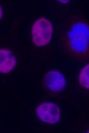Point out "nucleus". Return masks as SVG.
Returning a JSON list of instances; mask_svg holds the SVG:
<instances>
[{
    "label": "nucleus",
    "instance_id": "nucleus-3",
    "mask_svg": "<svg viewBox=\"0 0 89 133\" xmlns=\"http://www.w3.org/2000/svg\"><path fill=\"white\" fill-rule=\"evenodd\" d=\"M37 115L40 120L54 124L60 120V110L58 106L51 102H45L38 106L36 109Z\"/></svg>",
    "mask_w": 89,
    "mask_h": 133
},
{
    "label": "nucleus",
    "instance_id": "nucleus-4",
    "mask_svg": "<svg viewBox=\"0 0 89 133\" xmlns=\"http://www.w3.org/2000/svg\"><path fill=\"white\" fill-rule=\"evenodd\" d=\"M44 81L48 89L54 92H58L63 90L66 85L65 77L60 72L53 70L49 72L45 76Z\"/></svg>",
    "mask_w": 89,
    "mask_h": 133
},
{
    "label": "nucleus",
    "instance_id": "nucleus-2",
    "mask_svg": "<svg viewBox=\"0 0 89 133\" xmlns=\"http://www.w3.org/2000/svg\"><path fill=\"white\" fill-rule=\"evenodd\" d=\"M51 23L45 18L37 19L32 29V41L36 46H44L50 42L52 34Z\"/></svg>",
    "mask_w": 89,
    "mask_h": 133
},
{
    "label": "nucleus",
    "instance_id": "nucleus-7",
    "mask_svg": "<svg viewBox=\"0 0 89 133\" xmlns=\"http://www.w3.org/2000/svg\"><path fill=\"white\" fill-rule=\"evenodd\" d=\"M3 12L2 9L1 8L0 6V19H1L2 17V16Z\"/></svg>",
    "mask_w": 89,
    "mask_h": 133
},
{
    "label": "nucleus",
    "instance_id": "nucleus-6",
    "mask_svg": "<svg viewBox=\"0 0 89 133\" xmlns=\"http://www.w3.org/2000/svg\"><path fill=\"white\" fill-rule=\"evenodd\" d=\"M79 82L82 87L88 89V64L85 66L80 72Z\"/></svg>",
    "mask_w": 89,
    "mask_h": 133
},
{
    "label": "nucleus",
    "instance_id": "nucleus-5",
    "mask_svg": "<svg viewBox=\"0 0 89 133\" xmlns=\"http://www.w3.org/2000/svg\"><path fill=\"white\" fill-rule=\"evenodd\" d=\"M16 65V60L12 52L6 49H0V72L8 73Z\"/></svg>",
    "mask_w": 89,
    "mask_h": 133
},
{
    "label": "nucleus",
    "instance_id": "nucleus-1",
    "mask_svg": "<svg viewBox=\"0 0 89 133\" xmlns=\"http://www.w3.org/2000/svg\"><path fill=\"white\" fill-rule=\"evenodd\" d=\"M70 48L78 55L87 54L88 48V28L82 22L74 23L68 32Z\"/></svg>",
    "mask_w": 89,
    "mask_h": 133
}]
</instances>
